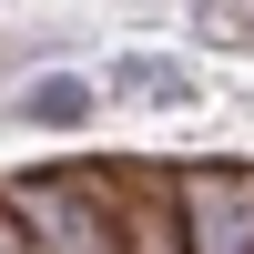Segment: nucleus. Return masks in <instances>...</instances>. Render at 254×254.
Wrapping results in <instances>:
<instances>
[{"mask_svg":"<svg viewBox=\"0 0 254 254\" xmlns=\"http://www.w3.org/2000/svg\"><path fill=\"white\" fill-rule=\"evenodd\" d=\"M183 244H193V254H254V183L244 173H203Z\"/></svg>","mask_w":254,"mask_h":254,"instance_id":"f257e3e1","label":"nucleus"},{"mask_svg":"<svg viewBox=\"0 0 254 254\" xmlns=\"http://www.w3.org/2000/svg\"><path fill=\"white\" fill-rule=\"evenodd\" d=\"M41 254H122V224H102L71 183H51V224H31Z\"/></svg>","mask_w":254,"mask_h":254,"instance_id":"f03ea898","label":"nucleus"},{"mask_svg":"<svg viewBox=\"0 0 254 254\" xmlns=\"http://www.w3.org/2000/svg\"><path fill=\"white\" fill-rule=\"evenodd\" d=\"M20 112L61 132V122H81V112H92V92H81V81H31V102H20Z\"/></svg>","mask_w":254,"mask_h":254,"instance_id":"7ed1b4c3","label":"nucleus"}]
</instances>
